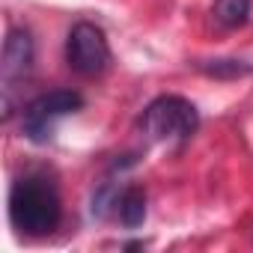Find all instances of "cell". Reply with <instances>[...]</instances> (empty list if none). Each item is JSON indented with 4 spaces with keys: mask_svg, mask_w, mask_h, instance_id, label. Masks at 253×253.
Returning <instances> with one entry per match:
<instances>
[{
    "mask_svg": "<svg viewBox=\"0 0 253 253\" xmlns=\"http://www.w3.org/2000/svg\"><path fill=\"white\" fill-rule=\"evenodd\" d=\"M113 217L122 223V226H140L146 220V191L140 185H125L119 188L116 194V203H113Z\"/></svg>",
    "mask_w": 253,
    "mask_h": 253,
    "instance_id": "cell-6",
    "label": "cell"
},
{
    "mask_svg": "<svg viewBox=\"0 0 253 253\" xmlns=\"http://www.w3.org/2000/svg\"><path fill=\"white\" fill-rule=\"evenodd\" d=\"M197 69L209 78H241V75L253 72V66H247L241 60H203V63H197Z\"/></svg>",
    "mask_w": 253,
    "mask_h": 253,
    "instance_id": "cell-8",
    "label": "cell"
},
{
    "mask_svg": "<svg viewBox=\"0 0 253 253\" xmlns=\"http://www.w3.org/2000/svg\"><path fill=\"white\" fill-rule=\"evenodd\" d=\"M33 57H36V48H33V36L27 27H12L6 33V42H3V63H0V72H3V86L12 89L18 81H24L33 69Z\"/></svg>",
    "mask_w": 253,
    "mask_h": 253,
    "instance_id": "cell-5",
    "label": "cell"
},
{
    "mask_svg": "<svg viewBox=\"0 0 253 253\" xmlns=\"http://www.w3.org/2000/svg\"><path fill=\"white\" fill-rule=\"evenodd\" d=\"M66 63L81 78H101L113 63L104 30L92 21H78L66 36Z\"/></svg>",
    "mask_w": 253,
    "mask_h": 253,
    "instance_id": "cell-3",
    "label": "cell"
},
{
    "mask_svg": "<svg viewBox=\"0 0 253 253\" xmlns=\"http://www.w3.org/2000/svg\"><path fill=\"white\" fill-rule=\"evenodd\" d=\"M140 128L149 140H188L200 128V110L182 95H158L146 104Z\"/></svg>",
    "mask_w": 253,
    "mask_h": 253,
    "instance_id": "cell-2",
    "label": "cell"
},
{
    "mask_svg": "<svg viewBox=\"0 0 253 253\" xmlns=\"http://www.w3.org/2000/svg\"><path fill=\"white\" fill-rule=\"evenodd\" d=\"M9 220L27 238L51 235L63 220V203L51 179L27 173L9 188Z\"/></svg>",
    "mask_w": 253,
    "mask_h": 253,
    "instance_id": "cell-1",
    "label": "cell"
},
{
    "mask_svg": "<svg viewBox=\"0 0 253 253\" xmlns=\"http://www.w3.org/2000/svg\"><path fill=\"white\" fill-rule=\"evenodd\" d=\"M81 107H84V95L78 89H51V92H42V95H36L24 107V113H21V131L33 143H48L51 134H54V122L60 116L78 113Z\"/></svg>",
    "mask_w": 253,
    "mask_h": 253,
    "instance_id": "cell-4",
    "label": "cell"
},
{
    "mask_svg": "<svg viewBox=\"0 0 253 253\" xmlns=\"http://www.w3.org/2000/svg\"><path fill=\"white\" fill-rule=\"evenodd\" d=\"M250 12H253V0H214L211 6V15L223 30L244 27L250 21Z\"/></svg>",
    "mask_w": 253,
    "mask_h": 253,
    "instance_id": "cell-7",
    "label": "cell"
}]
</instances>
